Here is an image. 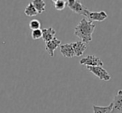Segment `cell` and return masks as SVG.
Returning a JSON list of instances; mask_svg holds the SVG:
<instances>
[{
	"mask_svg": "<svg viewBox=\"0 0 122 113\" xmlns=\"http://www.w3.org/2000/svg\"><path fill=\"white\" fill-rule=\"evenodd\" d=\"M108 18L107 14L105 11L100 12H90L86 18L90 22H103Z\"/></svg>",
	"mask_w": 122,
	"mask_h": 113,
	"instance_id": "6",
	"label": "cell"
},
{
	"mask_svg": "<svg viewBox=\"0 0 122 113\" xmlns=\"http://www.w3.org/2000/svg\"><path fill=\"white\" fill-rule=\"evenodd\" d=\"M112 113L122 112V90H119L113 100Z\"/></svg>",
	"mask_w": 122,
	"mask_h": 113,
	"instance_id": "7",
	"label": "cell"
},
{
	"mask_svg": "<svg viewBox=\"0 0 122 113\" xmlns=\"http://www.w3.org/2000/svg\"><path fill=\"white\" fill-rule=\"evenodd\" d=\"M95 24L87 18H82L79 24L75 27V35L85 43L92 41V35L95 31Z\"/></svg>",
	"mask_w": 122,
	"mask_h": 113,
	"instance_id": "1",
	"label": "cell"
},
{
	"mask_svg": "<svg viewBox=\"0 0 122 113\" xmlns=\"http://www.w3.org/2000/svg\"><path fill=\"white\" fill-rule=\"evenodd\" d=\"M42 32H43L42 38L45 42H49V41L53 40L55 37L56 31L54 30V28H53L51 27H47V28H44L42 30Z\"/></svg>",
	"mask_w": 122,
	"mask_h": 113,
	"instance_id": "10",
	"label": "cell"
},
{
	"mask_svg": "<svg viewBox=\"0 0 122 113\" xmlns=\"http://www.w3.org/2000/svg\"><path fill=\"white\" fill-rule=\"evenodd\" d=\"M41 27V23L39 20L37 19H33L29 22V28L32 31L34 30H37V29H40Z\"/></svg>",
	"mask_w": 122,
	"mask_h": 113,
	"instance_id": "15",
	"label": "cell"
},
{
	"mask_svg": "<svg viewBox=\"0 0 122 113\" xmlns=\"http://www.w3.org/2000/svg\"><path fill=\"white\" fill-rule=\"evenodd\" d=\"M42 36H43V32H42V30H41V29L34 30V31H32V32H31V37H32V38L34 39V40L42 38Z\"/></svg>",
	"mask_w": 122,
	"mask_h": 113,
	"instance_id": "16",
	"label": "cell"
},
{
	"mask_svg": "<svg viewBox=\"0 0 122 113\" xmlns=\"http://www.w3.org/2000/svg\"><path fill=\"white\" fill-rule=\"evenodd\" d=\"M33 4V5L34 6V8L36 9V10L38 11L39 14H43L45 11L46 8V3L44 0H34L31 2Z\"/></svg>",
	"mask_w": 122,
	"mask_h": 113,
	"instance_id": "12",
	"label": "cell"
},
{
	"mask_svg": "<svg viewBox=\"0 0 122 113\" xmlns=\"http://www.w3.org/2000/svg\"><path fill=\"white\" fill-rule=\"evenodd\" d=\"M53 2H54V9H55L56 10L62 11V10H64L65 8L67 6V3L65 0H54Z\"/></svg>",
	"mask_w": 122,
	"mask_h": 113,
	"instance_id": "14",
	"label": "cell"
},
{
	"mask_svg": "<svg viewBox=\"0 0 122 113\" xmlns=\"http://www.w3.org/2000/svg\"><path fill=\"white\" fill-rule=\"evenodd\" d=\"M87 68L90 72L93 73L95 77L100 78L102 81H108L111 79V76L110 75V73L103 67H87Z\"/></svg>",
	"mask_w": 122,
	"mask_h": 113,
	"instance_id": "3",
	"label": "cell"
},
{
	"mask_svg": "<svg viewBox=\"0 0 122 113\" xmlns=\"http://www.w3.org/2000/svg\"><path fill=\"white\" fill-rule=\"evenodd\" d=\"M94 113H112V109H113V102L110 103L107 106H99L96 105H93Z\"/></svg>",
	"mask_w": 122,
	"mask_h": 113,
	"instance_id": "11",
	"label": "cell"
},
{
	"mask_svg": "<svg viewBox=\"0 0 122 113\" xmlns=\"http://www.w3.org/2000/svg\"><path fill=\"white\" fill-rule=\"evenodd\" d=\"M59 48H60L61 54H62L63 57H65V58H73V57H75V51H74L72 43H65V44H63V45H60Z\"/></svg>",
	"mask_w": 122,
	"mask_h": 113,
	"instance_id": "8",
	"label": "cell"
},
{
	"mask_svg": "<svg viewBox=\"0 0 122 113\" xmlns=\"http://www.w3.org/2000/svg\"><path fill=\"white\" fill-rule=\"evenodd\" d=\"M61 41L58 39L57 37H54L53 40L46 42L45 44V51L50 57H54V52L58 47L60 46Z\"/></svg>",
	"mask_w": 122,
	"mask_h": 113,
	"instance_id": "5",
	"label": "cell"
},
{
	"mask_svg": "<svg viewBox=\"0 0 122 113\" xmlns=\"http://www.w3.org/2000/svg\"><path fill=\"white\" fill-rule=\"evenodd\" d=\"M24 14L28 17H34V16L38 15L39 13L36 10V9L34 8V6L33 5L32 3H29L27 5V7L24 9Z\"/></svg>",
	"mask_w": 122,
	"mask_h": 113,
	"instance_id": "13",
	"label": "cell"
},
{
	"mask_svg": "<svg viewBox=\"0 0 122 113\" xmlns=\"http://www.w3.org/2000/svg\"><path fill=\"white\" fill-rule=\"evenodd\" d=\"M73 45V48L75 51V57H80L84 54L85 50L87 49V44L85 43L82 41H79V42H75L72 43Z\"/></svg>",
	"mask_w": 122,
	"mask_h": 113,
	"instance_id": "9",
	"label": "cell"
},
{
	"mask_svg": "<svg viewBox=\"0 0 122 113\" xmlns=\"http://www.w3.org/2000/svg\"><path fill=\"white\" fill-rule=\"evenodd\" d=\"M66 3L67 6L70 8V10H72L74 13H75L77 14L83 15L87 18L89 13L90 12L83 4H81L77 0H68V1H66Z\"/></svg>",
	"mask_w": 122,
	"mask_h": 113,
	"instance_id": "2",
	"label": "cell"
},
{
	"mask_svg": "<svg viewBox=\"0 0 122 113\" xmlns=\"http://www.w3.org/2000/svg\"><path fill=\"white\" fill-rule=\"evenodd\" d=\"M80 65L86 67H103L104 63L99 57L95 55H88L80 61Z\"/></svg>",
	"mask_w": 122,
	"mask_h": 113,
	"instance_id": "4",
	"label": "cell"
}]
</instances>
